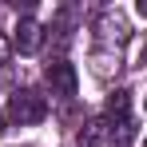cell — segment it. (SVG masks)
I'll return each mask as SVG.
<instances>
[{
    "mask_svg": "<svg viewBox=\"0 0 147 147\" xmlns=\"http://www.w3.org/2000/svg\"><path fill=\"white\" fill-rule=\"evenodd\" d=\"M107 115L119 123V119H131V92H115L107 99Z\"/></svg>",
    "mask_w": 147,
    "mask_h": 147,
    "instance_id": "4",
    "label": "cell"
},
{
    "mask_svg": "<svg viewBox=\"0 0 147 147\" xmlns=\"http://www.w3.org/2000/svg\"><path fill=\"white\" fill-rule=\"evenodd\" d=\"M40 44H44V28H40V20L24 16L20 24L12 28V48L20 52V56H32V52H40Z\"/></svg>",
    "mask_w": 147,
    "mask_h": 147,
    "instance_id": "3",
    "label": "cell"
},
{
    "mask_svg": "<svg viewBox=\"0 0 147 147\" xmlns=\"http://www.w3.org/2000/svg\"><path fill=\"white\" fill-rule=\"evenodd\" d=\"M4 60H8V40L0 36V64H4Z\"/></svg>",
    "mask_w": 147,
    "mask_h": 147,
    "instance_id": "7",
    "label": "cell"
},
{
    "mask_svg": "<svg viewBox=\"0 0 147 147\" xmlns=\"http://www.w3.org/2000/svg\"><path fill=\"white\" fill-rule=\"evenodd\" d=\"M44 115H48V99L40 96V92H32V88H24V92H16V96L8 99V119L20 123V127L40 123Z\"/></svg>",
    "mask_w": 147,
    "mask_h": 147,
    "instance_id": "1",
    "label": "cell"
},
{
    "mask_svg": "<svg viewBox=\"0 0 147 147\" xmlns=\"http://www.w3.org/2000/svg\"><path fill=\"white\" fill-rule=\"evenodd\" d=\"M131 139H135V119H119L111 127V135H107L111 147H131Z\"/></svg>",
    "mask_w": 147,
    "mask_h": 147,
    "instance_id": "5",
    "label": "cell"
},
{
    "mask_svg": "<svg viewBox=\"0 0 147 147\" xmlns=\"http://www.w3.org/2000/svg\"><path fill=\"white\" fill-rule=\"evenodd\" d=\"M99 131H103V123H88V127L80 131L76 143H80V147H96V143H99Z\"/></svg>",
    "mask_w": 147,
    "mask_h": 147,
    "instance_id": "6",
    "label": "cell"
},
{
    "mask_svg": "<svg viewBox=\"0 0 147 147\" xmlns=\"http://www.w3.org/2000/svg\"><path fill=\"white\" fill-rule=\"evenodd\" d=\"M44 80H48L52 96H76V88H80V76H76V68L68 60H52L48 72H44Z\"/></svg>",
    "mask_w": 147,
    "mask_h": 147,
    "instance_id": "2",
    "label": "cell"
}]
</instances>
